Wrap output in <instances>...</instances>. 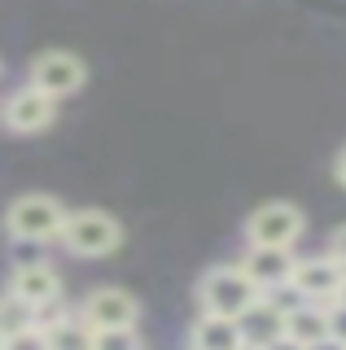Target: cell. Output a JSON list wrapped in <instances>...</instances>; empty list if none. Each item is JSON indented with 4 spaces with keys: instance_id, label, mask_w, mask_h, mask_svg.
Wrapping results in <instances>:
<instances>
[{
    "instance_id": "obj_1",
    "label": "cell",
    "mask_w": 346,
    "mask_h": 350,
    "mask_svg": "<svg viewBox=\"0 0 346 350\" xmlns=\"http://www.w3.org/2000/svg\"><path fill=\"white\" fill-rule=\"evenodd\" d=\"M57 241L79 258H105L123 245V224L105 211H66V224H62Z\"/></svg>"
},
{
    "instance_id": "obj_2",
    "label": "cell",
    "mask_w": 346,
    "mask_h": 350,
    "mask_svg": "<svg viewBox=\"0 0 346 350\" xmlns=\"http://www.w3.org/2000/svg\"><path fill=\"white\" fill-rule=\"evenodd\" d=\"M258 284L241 271V262H224V267H211L207 276L198 280V302L202 311H215V315H228V320H237V315L245 311L254 298H258Z\"/></svg>"
},
{
    "instance_id": "obj_3",
    "label": "cell",
    "mask_w": 346,
    "mask_h": 350,
    "mask_svg": "<svg viewBox=\"0 0 346 350\" xmlns=\"http://www.w3.org/2000/svg\"><path fill=\"white\" fill-rule=\"evenodd\" d=\"M62 224H66V206L53 193H23L5 211V232L14 241H57Z\"/></svg>"
},
{
    "instance_id": "obj_4",
    "label": "cell",
    "mask_w": 346,
    "mask_h": 350,
    "mask_svg": "<svg viewBox=\"0 0 346 350\" xmlns=\"http://www.w3.org/2000/svg\"><path fill=\"white\" fill-rule=\"evenodd\" d=\"M307 228V219L294 202H263L245 219V241L250 245H294Z\"/></svg>"
},
{
    "instance_id": "obj_5",
    "label": "cell",
    "mask_w": 346,
    "mask_h": 350,
    "mask_svg": "<svg viewBox=\"0 0 346 350\" xmlns=\"http://www.w3.org/2000/svg\"><path fill=\"white\" fill-rule=\"evenodd\" d=\"M83 79H88V66H83V57H75V53L66 49H49L40 53L36 62H31V88H40V92H49L53 101H62V96L79 92Z\"/></svg>"
},
{
    "instance_id": "obj_6",
    "label": "cell",
    "mask_w": 346,
    "mask_h": 350,
    "mask_svg": "<svg viewBox=\"0 0 346 350\" xmlns=\"http://www.w3.org/2000/svg\"><path fill=\"white\" fill-rule=\"evenodd\" d=\"M79 320L92 328H136L140 320V306L127 289H118V284H101V289H92L88 298L79 302Z\"/></svg>"
},
{
    "instance_id": "obj_7",
    "label": "cell",
    "mask_w": 346,
    "mask_h": 350,
    "mask_svg": "<svg viewBox=\"0 0 346 350\" xmlns=\"http://www.w3.org/2000/svg\"><path fill=\"white\" fill-rule=\"evenodd\" d=\"M0 118H5L9 131H18V136H36V131H49L53 118H57V101H53L49 92H40V88H18L14 96H5V105H0Z\"/></svg>"
},
{
    "instance_id": "obj_8",
    "label": "cell",
    "mask_w": 346,
    "mask_h": 350,
    "mask_svg": "<svg viewBox=\"0 0 346 350\" xmlns=\"http://www.w3.org/2000/svg\"><path fill=\"white\" fill-rule=\"evenodd\" d=\"M346 276V267L333 254H316V258H298L289 271V289L302 302H333L338 298V284Z\"/></svg>"
},
{
    "instance_id": "obj_9",
    "label": "cell",
    "mask_w": 346,
    "mask_h": 350,
    "mask_svg": "<svg viewBox=\"0 0 346 350\" xmlns=\"http://www.w3.org/2000/svg\"><path fill=\"white\" fill-rule=\"evenodd\" d=\"M237 333H241V346H254V350H267V346L285 342V306L276 298H267V293H258V298L237 315Z\"/></svg>"
},
{
    "instance_id": "obj_10",
    "label": "cell",
    "mask_w": 346,
    "mask_h": 350,
    "mask_svg": "<svg viewBox=\"0 0 346 350\" xmlns=\"http://www.w3.org/2000/svg\"><path fill=\"white\" fill-rule=\"evenodd\" d=\"M294 245H250L241 254V271L250 276L258 289H276V284H289V271H294Z\"/></svg>"
},
{
    "instance_id": "obj_11",
    "label": "cell",
    "mask_w": 346,
    "mask_h": 350,
    "mask_svg": "<svg viewBox=\"0 0 346 350\" xmlns=\"http://www.w3.org/2000/svg\"><path fill=\"white\" fill-rule=\"evenodd\" d=\"M9 293H18L27 306L44 311L62 298V276L57 267L44 258V262H27V267H14V280H9Z\"/></svg>"
},
{
    "instance_id": "obj_12",
    "label": "cell",
    "mask_w": 346,
    "mask_h": 350,
    "mask_svg": "<svg viewBox=\"0 0 346 350\" xmlns=\"http://www.w3.org/2000/svg\"><path fill=\"white\" fill-rule=\"evenodd\" d=\"M285 342L289 346H329V302H294L285 306Z\"/></svg>"
},
{
    "instance_id": "obj_13",
    "label": "cell",
    "mask_w": 346,
    "mask_h": 350,
    "mask_svg": "<svg viewBox=\"0 0 346 350\" xmlns=\"http://www.w3.org/2000/svg\"><path fill=\"white\" fill-rule=\"evenodd\" d=\"M189 346L193 350H237V346H241L237 320H228V315H215V311H202L198 320L189 324Z\"/></svg>"
},
{
    "instance_id": "obj_14",
    "label": "cell",
    "mask_w": 346,
    "mask_h": 350,
    "mask_svg": "<svg viewBox=\"0 0 346 350\" xmlns=\"http://www.w3.org/2000/svg\"><path fill=\"white\" fill-rule=\"evenodd\" d=\"M40 337H44L49 350H88L92 346V328L75 315H62V320H40Z\"/></svg>"
},
{
    "instance_id": "obj_15",
    "label": "cell",
    "mask_w": 346,
    "mask_h": 350,
    "mask_svg": "<svg viewBox=\"0 0 346 350\" xmlns=\"http://www.w3.org/2000/svg\"><path fill=\"white\" fill-rule=\"evenodd\" d=\"M40 324V311L36 306H27L18 293H5L0 298V346H9L18 333H27V328Z\"/></svg>"
},
{
    "instance_id": "obj_16",
    "label": "cell",
    "mask_w": 346,
    "mask_h": 350,
    "mask_svg": "<svg viewBox=\"0 0 346 350\" xmlns=\"http://www.w3.org/2000/svg\"><path fill=\"white\" fill-rule=\"evenodd\" d=\"M92 346L96 350H132V346H140V333L136 328H96Z\"/></svg>"
},
{
    "instance_id": "obj_17",
    "label": "cell",
    "mask_w": 346,
    "mask_h": 350,
    "mask_svg": "<svg viewBox=\"0 0 346 350\" xmlns=\"http://www.w3.org/2000/svg\"><path fill=\"white\" fill-rule=\"evenodd\" d=\"M27 262H44V241H23L14 245V267H27Z\"/></svg>"
},
{
    "instance_id": "obj_18",
    "label": "cell",
    "mask_w": 346,
    "mask_h": 350,
    "mask_svg": "<svg viewBox=\"0 0 346 350\" xmlns=\"http://www.w3.org/2000/svg\"><path fill=\"white\" fill-rule=\"evenodd\" d=\"M329 342L346 346V302H329Z\"/></svg>"
},
{
    "instance_id": "obj_19",
    "label": "cell",
    "mask_w": 346,
    "mask_h": 350,
    "mask_svg": "<svg viewBox=\"0 0 346 350\" xmlns=\"http://www.w3.org/2000/svg\"><path fill=\"white\" fill-rule=\"evenodd\" d=\"M329 254L346 267V224H342V228H333V237H329Z\"/></svg>"
},
{
    "instance_id": "obj_20",
    "label": "cell",
    "mask_w": 346,
    "mask_h": 350,
    "mask_svg": "<svg viewBox=\"0 0 346 350\" xmlns=\"http://www.w3.org/2000/svg\"><path fill=\"white\" fill-rule=\"evenodd\" d=\"M333 175H338V184L346 189V149L338 153V162H333Z\"/></svg>"
},
{
    "instance_id": "obj_21",
    "label": "cell",
    "mask_w": 346,
    "mask_h": 350,
    "mask_svg": "<svg viewBox=\"0 0 346 350\" xmlns=\"http://www.w3.org/2000/svg\"><path fill=\"white\" fill-rule=\"evenodd\" d=\"M333 302H346V276H342V284H338V298Z\"/></svg>"
}]
</instances>
